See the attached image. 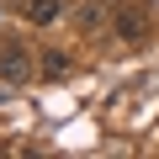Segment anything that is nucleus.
I'll list each match as a JSON object with an SVG mask.
<instances>
[{
    "instance_id": "1",
    "label": "nucleus",
    "mask_w": 159,
    "mask_h": 159,
    "mask_svg": "<svg viewBox=\"0 0 159 159\" xmlns=\"http://www.w3.org/2000/svg\"><path fill=\"white\" fill-rule=\"evenodd\" d=\"M58 11H64L58 0H32V6H27V21H32V27H53Z\"/></svg>"
},
{
    "instance_id": "3",
    "label": "nucleus",
    "mask_w": 159,
    "mask_h": 159,
    "mask_svg": "<svg viewBox=\"0 0 159 159\" xmlns=\"http://www.w3.org/2000/svg\"><path fill=\"white\" fill-rule=\"evenodd\" d=\"M117 32H122V37H138V32H143V16H138V11H127V16L117 21Z\"/></svg>"
},
{
    "instance_id": "2",
    "label": "nucleus",
    "mask_w": 159,
    "mask_h": 159,
    "mask_svg": "<svg viewBox=\"0 0 159 159\" xmlns=\"http://www.w3.org/2000/svg\"><path fill=\"white\" fill-rule=\"evenodd\" d=\"M0 74H6V80H27V58L16 48H6V53H0Z\"/></svg>"
}]
</instances>
